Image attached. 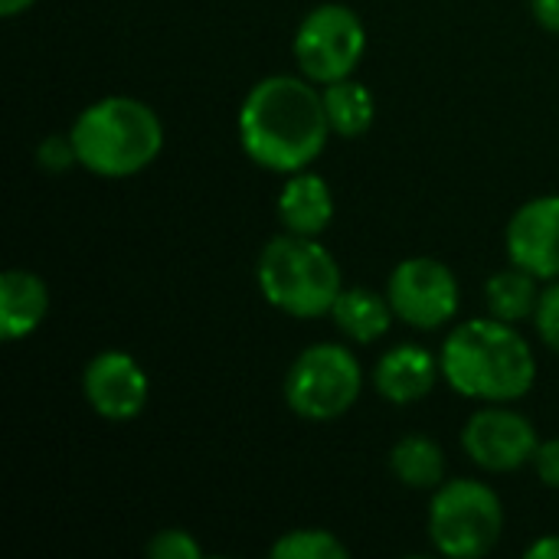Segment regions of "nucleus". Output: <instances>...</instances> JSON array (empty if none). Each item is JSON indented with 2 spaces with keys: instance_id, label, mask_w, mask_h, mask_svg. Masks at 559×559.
Returning a JSON list of instances; mask_svg holds the SVG:
<instances>
[{
  "instance_id": "obj_1",
  "label": "nucleus",
  "mask_w": 559,
  "mask_h": 559,
  "mask_svg": "<svg viewBox=\"0 0 559 559\" xmlns=\"http://www.w3.org/2000/svg\"><path fill=\"white\" fill-rule=\"evenodd\" d=\"M331 131L324 92L311 79L269 75L255 82L239 108L242 151L275 174H298L324 151Z\"/></svg>"
},
{
  "instance_id": "obj_2",
  "label": "nucleus",
  "mask_w": 559,
  "mask_h": 559,
  "mask_svg": "<svg viewBox=\"0 0 559 559\" xmlns=\"http://www.w3.org/2000/svg\"><path fill=\"white\" fill-rule=\"evenodd\" d=\"M439 364L455 393L485 403L521 400L537 380L531 344L514 331V324L498 318L459 324L449 334Z\"/></svg>"
},
{
  "instance_id": "obj_3",
  "label": "nucleus",
  "mask_w": 559,
  "mask_h": 559,
  "mask_svg": "<svg viewBox=\"0 0 559 559\" xmlns=\"http://www.w3.org/2000/svg\"><path fill=\"white\" fill-rule=\"evenodd\" d=\"M69 138L88 174L121 180L154 164L164 147V124L151 105L128 95H111L88 105Z\"/></svg>"
},
{
  "instance_id": "obj_4",
  "label": "nucleus",
  "mask_w": 559,
  "mask_h": 559,
  "mask_svg": "<svg viewBox=\"0 0 559 559\" xmlns=\"http://www.w3.org/2000/svg\"><path fill=\"white\" fill-rule=\"evenodd\" d=\"M255 278L265 301L292 318L331 314L337 295L344 292L334 255L314 236L298 233L275 236L262 249Z\"/></svg>"
},
{
  "instance_id": "obj_5",
  "label": "nucleus",
  "mask_w": 559,
  "mask_h": 559,
  "mask_svg": "<svg viewBox=\"0 0 559 559\" xmlns=\"http://www.w3.org/2000/svg\"><path fill=\"white\" fill-rule=\"evenodd\" d=\"M504 531L501 498L481 481H449L436 488L429 511V537L439 554L455 559H478L491 554Z\"/></svg>"
},
{
  "instance_id": "obj_6",
  "label": "nucleus",
  "mask_w": 559,
  "mask_h": 559,
  "mask_svg": "<svg viewBox=\"0 0 559 559\" xmlns=\"http://www.w3.org/2000/svg\"><path fill=\"white\" fill-rule=\"evenodd\" d=\"M364 390V370L357 357L341 344H314L295 357L285 377L288 406L311 423H331L344 416Z\"/></svg>"
},
{
  "instance_id": "obj_7",
  "label": "nucleus",
  "mask_w": 559,
  "mask_h": 559,
  "mask_svg": "<svg viewBox=\"0 0 559 559\" xmlns=\"http://www.w3.org/2000/svg\"><path fill=\"white\" fill-rule=\"evenodd\" d=\"M367 49V29L360 16L344 3L314 7L295 33V59L305 79L331 85L350 79Z\"/></svg>"
},
{
  "instance_id": "obj_8",
  "label": "nucleus",
  "mask_w": 559,
  "mask_h": 559,
  "mask_svg": "<svg viewBox=\"0 0 559 559\" xmlns=\"http://www.w3.org/2000/svg\"><path fill=\"white\" fill-rule=\"evenodd\" d=\"M386 298L400 321L419 331H436L459 311V278L439 259H406L396 265Z\"/></svg>"
},
{
  "instance_id": "obj_9",
  "label": "nucleus",
  "mask_w": 559,
  "mask_h": 559,
  "mask_svg": "<svg viewBox=\"0 0 559 559\" xmlns=\"http://www.w3.org/2000/svg\"><path fill=\"white\" fill-rule=\"evenodd\" d=\"M537 432L531 419L514 409L488 406L462 429V449L485 472H518L537 455Z\"/></svg>"
},
{
  "instance_id": "obj_10",
  "label": "nucleus",
  "mask_w": 559,
  "mask_h": 559,
  "mask_svg": "<svg viewBox=\"0 0 559 559\" xmlns=\"http://www.w3.org/2000/svg\"><path fill=\"white\" fill-rule=\"evenodd\" d=\"M82 390L88 406L111 423H128L147 406V377L141 364L121 350H105L92 357L82 377Z\"/></svg>"
},
{
  "instance_id": "obj_11",
  "label": "nucleus",
  "mask_w": 559,
  "mask_h": 559,
  "mask_svg": "<svg viewBox=\"0 0 559 559\" xmlns=\"http://www.w3.org/2000/svg\"><path fill=\"white\" fill-rule=\"evenodd\" d=\"M508 255L537 278H559V197H537L511 216Z\"/></svg>"
},
{
  "instance_id": "obj_12",
  "label": "nucleus",
  "mask_w": 559,
  "mask_h": 559,
  "mask_svg": "<svg viewBox=\"0 0 559 559\" xmlns=\"http://www.w3.org/2000/svg\"><path fill=\"white\" fill-rule=\"evenodd\" d=\"M439 370H442V364L429 350H423L416 344H400L380 357V364L373 370V386L386 403L409 406L432 393Z\"/></svg>"
},
{
  "instance_id": "obj_13",
  "label": "nucleus",
  "mask_w": 559,
  "mask_h": 559,
  "mask_svg": "<svg viewBox=\"0 0 559 559\" xmlns=\"http://www.w3.org/2000/svg\"><path fill=\"white\" fill-rule=\"evenodd\" d=\"M278 216L288 233L321 236L334 219V197L328 180L308 170L292 174L278 197Z\"/></svg>"
},
{
  "instance_id": "obj_14",
  "label": "nucleus",
  "mask_w": 559,
  "mask_h": 559,
  "mask_svg": "<svg viewBox=\"0 0 559 559\" xmlns=\"http://www.w3.org/2000/svg\"><path fill=\"white\" fill-rule=\"evenodd\" d=\"M49 311L46 282L26 269H10L0 278V337L20 341L29 337Z\"/></svg>"
},
{
  "instance_id": "obj_15",
  "label": "nucleus",
  "mask_w": 559,
  "mask_h": 559,
  "mask_svg": "<svg viewBox=\"0 0 559 559\" xmlns=\"http://www.w3.org/2000/svg\"><path fill=\"white\" fill-rule=\"evenodd\" d=\"M334 324L357 344H373L380 341L390 324H393V305L390 298L370 292V288H344L331 308Z\"/></svg>"
},
{
  "instance_id": "obj_16",
  "label": "nucleus",
  "mask_w": 559,
  "mask_h": 559,
  "mask_svg": "<svg viewBox=\"0 0 559 559\" xmlns=\"http://www.w3.org/2000/svg\"><path fill=\"white\" fill-rule=\"evenodd\" d=\"M390 468L406 488H416V491L442 488V481H445V452L426 436H406L390 452Z\"/></svg>"
},
{
  "instance_id": "obj_17",
  "label": "nucleus",
  "mask_w": 559,
  "mask_h": 559,
  "mask_svg": "<svg viewBox=\"0 0 559 559\" xmlns=\"http://www.w3.org/2000/svg\"><path fill=\"white\" fill-rule=\"evenodd\" d=\"M485 298H488V311L498 321L518 324L531 314H537L540 305V292H537V275L524 272V269H508L488 278L485 285Z\"/></svg>"
},
{
  "instance_id": "obj_18",
  "label": "nucleus",
  "mask_w": 559,
  "mask_h": 559,
  "mask_svg": "<svg viewBox=\"0 0 559 559\" xmlns=\"http://www.w3.org/2000/svg\"><path fill=\"white\" fill-rule=\"evenodd\" d=\"M324 108H328L331 131L341 138H360L373 124V95L367 85L354 79L324 85Z\"/></svg>"
},
{
  "instance_id": "obj_19",
  "label": "nucleus",
  "mask_w": 559,
  "mask_h": 559,
  "mask_svg": "<svg viewBox=\"0 0 559 559\" xmlns=\"http://www.w3.org/2000/svg\"><path fill=\"white\" fill-rule=\"evenodd\" d=\"M275 559H347V547L328 531H292L275 547Z\"/></svg>"
},
{
  "instance_id": "obj_20",
  "label": "nucleus",
  "mask_w": 559,
  "mask_h": 559,
  "mask_svg": "<svg viewBox=\"0 0 559 559\" xmlns=\"http://www.w3.org/2000/svg\"><path fill=\"white\" fill-rule=\"evenodd\" d=\"M200 544L187 531H160L147 544V557L154 559H200Z\"/></svg>"
},
{
  "instance_id": "obj_21",
  "label": "nucleus",
  "mask_w": 559,
  "mask_h": 559,
  "mask_svg": "<svg viewBox=\"0 0 559 559\" xmlns=\"http://www.w3.org/2000/svg\"><path fill=\"white\" fill-rule=\"evenodd\" d=\"M36 160H39V167H43V170H49V174H62V170H69L72 164H79V154H75L72 138H59V134H52V138H46V141L39 144Z\"/></svg>"
},
{
  "instance_id": "obj_22",
  "label": "nucleus",
  "mask_w": 559,
  "mask_h": 559,
  "mask_svg": "<svg viewBox=\"0 0 559 559\" xmlns=\"http://www.w3.org/2000/svg\"><path fill=\"white\" fill-rule=\"evenodd\" d=\"M537 331L544 337V344L559 354V282L550 285L547 292H540V305H537Z\"/></svg>"
},
{
  "instance_id": "obj_23",
  "label": "nucleus",
  "mask_w": 559,
  "mask_h": 559,
  "mask_svg": "<svg viewBox=\"0 0 559 559\" xmlns=\"http://www.w3.org/2000/svg\"><path fill=\"white\" fill-rule=\"evenodd\" d=\"M534 468H537V475H540V481L547 488H557L559 491V439H550V442L537 445Z\"/></svg>"
},
{
  "instance_id": "obj_24",
  "label": "nucleus",
  "mask_w": 559,
  "mask_h": 559,
  "mask_svg": "<svg viewBox=\"0 0 559 559\" xmlns=\"http://www.w3.org/2000/svg\"><path fill=\"white\" fill-rule=\"evenodd\" d=\"M534 16L544 29L559 33V0H534Z\"/></svg>"
},
{
  "instance_id": "obj_25",
  "label": "nucleus",
  "mask_w": 559,
  "mask_h": 559,
  "mask_svg": "<svg viewBox=\"0 0 559 559\" xmlns=\"http://www.w3.org/2000/svg\"><path fill=\"white\" fill-rule=\"evenodd\" d=\"M527 557L531 559H559V537H544V540H537V544L527 550Z\"/></svg>"
},
{
  "instance_id": "obj_26",
  "label": "nucleus",
  "mask_w": 559,
  "mask_h": 559,
  "mask_svg": "<svg viewBox=\"0 0 559 559\" xmlns=\"http://www.w3.org/2000/svg\"><path fill=\"white\" fill-rule=\"evenodd\" d=\"M36 0H0V16H20L23 10H29Z\"/></svg>"
}]
</instances>
